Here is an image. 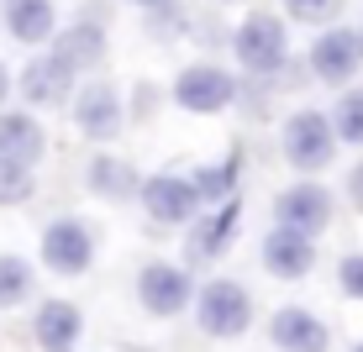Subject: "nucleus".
Segmentation results:
<instances>
[{"label": "nucleus", "instance_id": "nucleus-29", "mask_svg": "<svg viewBox=\"0 0 363 352\" xmlns=\"http://www.w3.org/2000/svg\"><path fill=\"white\" fill-rule=\"evenodd\" d=\"M216 6H237V0H216Z\"/></svg>", "mask_w": 363, "mask_h": 352}, {"label": "nucleus", "instance_id": "nucleus-26", "mask_svg": "<svg viewBox=\"0 0 363 352\" xmlns=\"http://www.w3.org/2000/svg\"><path fill=\"white\" fill-rule=\"evenodd\" d=\"M347 200H353V210H363V163L347 174Z\"/></svg>", "mask_w": 363, "mask_h": 352}, {"label": "nucleus", "instance_id": "nucleus-1", "mask_svg": "<svg viewBox=\"0 0 363 352\" xmlns=\"http://www.w3.org/2000/svg\"><path fill=\"white\" fill-rule=\"evenodd\" d=\"M190 310H195V326L206 336H216V342H232V336H242L253 326V295L237 279H206L195 289Z\"/></svg>", "mask_w": 363, "mask_h": 352}, {"label": "nucleus", "instance_id": "nucleus-11", "mask_svg": "<svg viewBox=\"0 0 363 352\" xmlns=\"http://www.w3.org/2000/svg\"><path fill=\"white\" fill-rule=\"evenodd\" d=\"M74 90H79V74H74L64 58L48 47L43 58H32L27 64V74H21V95L32 100L37 110H53V106H69L74 100Z\"/></svg>", "mask_w": 363, "mask_h": 352}, {"label": "nucleus", "instance_id": "nucleus-4", "mask_svg": "<svg viewBox=\"0 0 363 352\" xmlns=\"http://www.w3.org/2000/svg\"><path fill=\"white\" fill-rule=\"evenodd\" d=\"M137 300H143L147 316H179V310H190V300H195V279H190L184 263L153 258V263H143V273H137Z\"/></svg>", "mask_w": 363, "mask_h": 352}, {"label": "nucleus", "instance_id": "nucleus-2", "mask_svg": "<svg viewBox=\"0 0 363 352\" xmlns=\"http://www.w3.org/2000/svg\"><path fill=\"white\" fill-rule=\"evenodd\" d=\"M279 153L295 174H321L327 163L337 158V137H332V121L321 110H290L279 127Z\"/></svg>", "mask_w": 363, "mask_h": 352}, {"label": "nucleus", "instance_id": "nucleus-3", "mask_svg": "<svg viewBox=\"0 0 363 352\" xmlns=\"http://www.w3.org/2000/svg\"><path fill=\"white\" fill-rule=\"evenodd\" d=\"M232 47H237V58H242V69L258 74V79H274V74L290 64V37H284V21L279 16H264V11L247 16L242 27H237Z\"/></svg>", "mask_w": 363, "mask_h": 352}, {"label": "nucleus", "instance_id": "nucleus-28", "mask_svg": "<svg viewBox=\"0 0 363 352\" xmlns=\"http://www.w3.org/2000/svg\"><path fill=\"white\" fill-rule=\"evenodd\" d=\"M132 6H143V11H164L169 0H132Z\"/></svg>", "mask_w": 363, "mask_h": 352}, {"label": "nucleus", "instance_id": "nucleus-5", "mask_svg": "<svg viewBox=\"0 0 363 352\" xmlns=\"http://www.w3.org/2000/svg\"><path fill=\"white\" fill-rule=\"evenodd\" d=\"M237 100V79L221 64H190L174 79V106L190 110V116H216Z\"/></svg>", "mask_w": 363, "mask_h": 352}, {"label": "nucleus", "instance_id": "nucleus-21", "mask_svg": "<svg viewBox=\"0 0 363 352\" xmlns=\"http://www.w3.org/2000/svg\"><path fill=\"white\" fill-rule=\"evenodd\" d=\"M32 295V263L16 253H0V310L21 305Z\"/></svg>", "mask_w": 363, "mask_h": 352}, {"label": "nucleus", "instance_id": "nucleus-9", "mask_svg": "<svg viewBox=\"0 0 363 352\" xmlns=\"http://www.w3.org/2000/svg\"><path fill=\"white\" fill-rule=\"evenodd\" d=\"M90 258H95V237H90V226H84V221L58 216V221L43 226V263H48L53 273L74 279V273L90 268Z\"/></svg>", "mask_w": 363, "mask_h": 352}, {"label": "nucleus", "instance_id": "nucleus-24", "mask_svg": "<svg viewBox=\"0 0 363 352\" xmlns=\"http://www.w3.org/2000/svg\"><path fill=\"white\" fill-rule=\"evenodd\" d=\"M27 200H32V174L0 163V205H27Z\"/></svg>", "mask_w": 363, "mask_h": 352}, {"label": "nucleus", "instance_id": "nucleus-6", "mask_svg": "<svg viewBox=\"0 0 363 352\" xmlns=\"http://www.w3.org/2000/svg\"><path fill=\"white\" fill-rule=\"evenodd\" d=\"M274 226L300 232V237H311V242H316V237L332 226V195L321 190V184H311V179L290 184V190L274 200Z\"/></svg>", "mask_w": 363, "mask_h": 352}, {"label": "nucleus", "instance_id": "nucleus-20", "mask_svg": "<svg viewBox=\"0 0 363 352\" xmlns=\"http://www.w3.org/2000/svg\"><path fill=\"white\" fill-rule=\"evenodd\" d=\"M190 184H195V200L200 205H227L232 200V190H237V158H221L216 169H200V174H190Z\"/></svg>", "mask_w": 363, "mask_h": 352}, {"label": "nucleus", "instance_id": "nucleus-23", "mask_svg": "<svg viewBox=\"0 0 363 352\" xmlns=\"http://www.w3.org/2000/svg\"><path fill=\"white\" fill-rule=\"evenodd\" d=\"M342 0H284V16H295L300 27H332Z\"/></svg>", "mask_w": 363, "mask_h": 352}, {"label": "nucleus", "instance_id": "nucleus-13", "mask_svg": "<svg viewBox=\"0 0 363 352\" xmlns=\"http://www.w3.org/2000/svg\"><path fill=\"white\" fill-rule=\"evenodd\" d=\"M48 153V137L43 127H37V116H27V110H0V163L6 169H37Z\"/></svg>", "mask_w": 363, "mask_h": 352}, {"label": "nucleus", "instance_id": "nucleus-27", "mask_svg": "<svg viewBox=\"0 0 363 352\" xmlns=\"http://www.w3.org/2000/svg\"><path fill=\"white\" fill-rule=\"evenodd\" d=\"M6 95H11V74H6V64H0V106H6Z\"/></svg>", "mask_w": 363, "mask_h": 352}, {"label": "nucleus", "instance_id": "nucleus-8", "mask_svg": "<svg viewBox=\"0 0 363 352\" xmlns=\"http://www.w3.org/2000/svg\"><path fill=\"white\" fill-rule=\"evenodd\" d=\"M358 69H363V37L353 27H327L316 42H311V74H316L321 84L342 90Z\"/></svg>", "mask_w": 363, "mask_h": 352}, {"label": "nucleus", "instance_id": "nucleus-7", "mask_svg": "<svg viewBox=\"0 0 363 352\" xmlns=\"http://www.w3.org/2000/svg\"><path fill=\"white\" fill-rule=\"evenodd\" d=\"M137 200H143V210L158 226H190L195 210H200L190 174H153V179L137 184Z\"/></svg>", "mask_w": 363, "mask_h": 352}, {"label": "nucleus", "instance_id": "nucleus-12", "mask_svg": "<svg viewBox=\"0 0 363 352\" xmlns=\"http://www.w3.org/2000/svg\"><path fill=\"white\" fill-rule=\"evenodd\" d=\"M269 342L279 347V352H327L332 347V331H327V321H321L316 310L279 305L269 316Z\"/></svg>", "mask_w": 363, "mask_h": 352}, {"label": "nucleus", "instance_id": "nucleus-22", "mask_svg": "<svg viewBox=\"0 0 363 352\" xmlns=\"http://www.w3.org/2000/svg\"><path fill=\"white\" fill-rule=\"evenodd\" d=\"M327 121H332V137H337V142L363 147V90H347Z\"/></svg>", "mask_w": 363, "mask_h": 352}, {"label": "nucleus", "instance_id": "nucleus-10", "mask_svg": "<svg viewBox=\"0 0 363 352\" xmlns=\"http://www.w3.org/2000/svg\"><path fill=\"white\" fill-rule=\"evenodd\" d=\"M74 127H79L90 142H111V137L121 132V121H127V110H121V95L111 90V84H79L74 90Z\"/></svg>", "mask_w": 363, "mask_h": 352}, {"label": "nucleus", "instance_id": "nucleus-15", "mask_svg": "<svg viewBox=\"0 0 363 352\" xmlns=\"http://www.w3.org/2000/svg\"><path fill=\"white\" fill-rule=\"evenodd\" d=\"M79 331H84V316H79V305H69V300H43V305H37L32 336L43 342V352H74Z\"/></svg>", "mask_w": 363, "mask_h": 352}, {"label": "nucleus", "instance_id": "nucleus-25", "mask_svg": "<svg viewBox=\"0 0 363 352\" xmlns=\"http://www.w3.org/2000/svg\"><path fill=\"white\" fill-rule=\"evenodd\" d=\"M337 289H342L347 300H363V253L337 263Z\"/></svg>", "mask_w": 363, "mask_h": 352}, {"label": "nucleus", "instance_id": "nucleus-16", "mask_svg": "<svg viewBox=\"0 0 363 352\" xmlns=\"http://www.w3.org/2000/svg\"><path fill=\"white\" fill-rule=\"evenodd\" d=\"M6 32L16 37V42H53V32H58V11H53V0H6Z\"/></svg>", "mask_w": 363, "mask_h": 352}, {"label": "nucleus", "instance_id": "nucleus-18", "mask_svg": "<svg viewBox=\"0 0 363 352\" xmlns=\"http://www.w3.org/2000/svg\"><path fill=\"white\" fill-rule=\"evenodd\" d=\"M53 53L64 58V64L79 74V69H90V64H100V58H106V27H100V21H74L69 32H53Z\"/></svg>", "mask_w": 363, "mask_h": 352}, {"label": "nucleus", "instance_id": "nucleus-17", "mask_svg": "<svg viewBox=\"0 0 363 352\" xmlns=\"http://www.w3.org/2000/svg\"><path fill=\"white\" fill-rule=\"evenodd\" d=\"M237 221H242L237 200H227L221 210H211V216L190 232V263H211V258H221V253H227V247H232V237H237Z\"/></svg>", "mask_w": 363, "mask_h": 352}, {"label": "nucleus", "instance_id": "nucleus-14", "mask_svg": "<svg viewBox=\"0 0 363 352\" xmlns=\"http://www.w3.org/2000/svg\"><path fill=\"white\" fill-rule=\"evenodd\" d=\"M264 268L274 279H306L311 268H316V242L300 232H284V226H274L264 237Z\"/></svg>", "mask_w": 363, "mask_h": 352}, {"label": "nucleus", "instance_id": "nucleus-30", "mask_svg": "<svg viewBox=\"0 0 363 352\" xmlns=\"http://www.w3.org/2000/svg\"><path fill=\"white\" fill-rule=\"evenodd\" d=\"M353 352H363V342H358V347H353Z\"/></svg>", "mask_w": 363, "mask_h": 352}, {"label": "nucleus", "instance_id": "nucleus-19", "mask_svg": "<svg viewBox=\"0 0 363 352\" xmlns=\"http://www.w3.org/2000/svg\"><path fill=\"white\" fill-rule=\"evenodd\" d=\"M84 184H90V195H100V200H132L143 179H137V169L127 158L100 153V158H90V169H84Z\"/></svg>", "mask_w": 363, "mask_h": 352}]
</instances>
